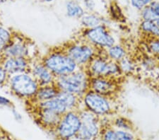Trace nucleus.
<instances>
[{"instance_id":"obj_1","label":"nucleus","mask_w":159,"mask_h":140,"mask_svg":"<svg viewBox=\"0 0 159 140\" xmlns=\"http://www.w3.org/2000/svg\"><path fill=\"white\" fill-rule=\"evenodd\" d=\"M54 84L60 91L81 96L89 90V76L86 72L77 70L66 75L55 76Z\"/></svg>"},{"instance_id":"obj_2","label":"nucleus","mask_w":159,"mask_h":140,"mask_svg":"<svg viewBox=\"0 0 159 140\" xmlns=\"http://www.w3.org/2000/svg\"><path fill=\"white\" fill-rule=\"evenodd\" d=\"M55 76L66 75L77 71L78 65L65 51L49 53L41 61Z\"/></svg>"},{"instance_id":"obj_3","label":"nucleus","mask_w":159,"mask_h":140,"mask_svg":"<svg viewBox=\"0 0 159 140\" xmlns=\"http://www.w3.org/2000/svg\"><path fill=\"white\" fill-rule=\"evenodd\" d=\"M7 84L13 93L22 98L32 99L40 87L34 77L28 73L9 76Z\"/></svg>"},{"instance_id":"obj_4","label":"nucleus","mask_w":159,"mask_h":140,"mask_svg":"<svg viewBox=\"0 0 159 140\" xmlns=\"http://www.w3.org/2000/svg\"><path fill=\"white\" fill-rule=\"evenodd\" d=\"M89 78H116L122 74L118 62L110 60L108 56L96 55L87 65L86 71Z\"/></svg>"},{"instance_id":"obj_5","label":"nucleus","mask_w":159,"mask_h":140,"mask_svg":"<svg viewBox=\"0 0 159 140\" xmlns=\"http://www.w3.org/2000/svg\"><path fill=\"white\" fill-rule=\"evenodd\" d=\"M96 48L88 43H73L66 47L65 52L78 66L87 65L96 55Z\"/></svg>"},{"instance_id":"obj_6","label":"nucleus","mask_w":159,"mask_h":140,"mask_svg":"<svg viewBox=\"0 0 159 140\" xmlns=\"http://www.w3.org/2000/svg\"><path fill=\"white\" fill-rule=\"evenodd\" d=\"M84 103L86 110L96 115H104L111 111V106L107 97L91 90L84 95Z\"/></svg>"},{"instance_id":"obj_7","label":"nucleus","mask_w":159,"mask_h":140,"mask_svg":"<svg viewBox=\"0 0 159 140\" xmlns=\"http://www.w3.org/2000/svg\"><path fill=\"white\" fill-rule=\"evenodd\" d=\"M79 114L74 111H69L61 117L57 125V132L61 138L69 139L76 135L81 127Z\"/></svg>"},{"instance_id":"obj_8","label":"nucleus","mask_w":159,"mask_h":140,"mask_svg":"<svg viewBox=\"0 0 159 140\" xmlns=\"http://www.w3.org/2000/svg\"><path fill=\"white\" fill-rule=\"evenodd\" d=\"M84 37L89 43L96 47L109 48L115 42L114 38L102 25L85 30Z\"/></svg>"},{"instance_id":"obj_9","label":"nucleus","mask_w":159,"mask_h":140,"mask_svg":"<svg viewBox=\"0 0 159 140\" xmlns=\"http://www.w3.org/2000/svg\"><path fill=\"white\" fill-rule=\"evenodd\" d=\"M81 119V127L76 133L79 139L82 140H90L96 137L98 133L97 125L96 115L89 111H83L79 114Z\"/></svg>"},{"instance_id":"obj_10","label":"nucleus","mask_w":159,"mask_h":140,"mask_svg":"<svg viewBox=\"0 0 159 140\" xmlns=\"http://www.w3.org/2000/svg\"><path fill=\"white\" fill-rule=\"evenodd\" d=\"M89 88L93 92L107 97L116 93L118 85L115 81V78L92 77L89 78Z\"/></svg>"},{"instance_id":"obj_11","label":"nucleus","mask_w":159,"mask_h":140,"mask_svg":"<svg viewBox=\"0 0 159 140\" xmlns=\"http://www.w3.org/2000/svg\"><path fill=\"white\" fill-rule=\"evenodd\" d=\"M4 57H25L29 59V43L23 37L13 36L11 43L2 52Z\"/></svg>"},{"instance_id":"obj_12","label":"nucleus","mask_w":159,"mask_h":140,"mask_svg":"<svg viewBox=\"0 0 159 140\" xmlns=\"http://www.w3.org/2000/svg\"><path fill=\"white\" fill-rule=\"evenodd\" d=\"M1 65L9 76L19 73H28L30 71V59L25 57H4Z\"/></svg>"},{"instance_id":"obj_13","label":"nucleus","mask_w":159,"mask_h":140,"mask_svg":"<svg viewBox=\"0 0 159 140\" xmlns=\"http://www.w3.org/2000/svg\"><path fill=\"white\" fill-rule=\"evenodd\" d=\"M30 72L36 80L39 86L53 84L55 81V76L42 62L31 63Z\"/></svg>"},{"instance_id":"obj_14","label":"nucleus","mask_w":159,"mask_h":140,"mask_svg":"<svg viewBox=\"0 0 159 140\" xmlns=\"http://www.w3.org/2000/svg\"><path fill=\"white\" fill-rule=\"evenodd\" d=\"M37 104L38 108L55 112L61 115H63L64 114L69 111L65 104L57 97L48 101L39 102V103H37Z\"/></svg>"},{"instance_id":"obj_15","label":"nucleus","mask_w":159,"mask_h":140,"mask_svg":"<svg viewBox=\"0 0 159 140\" xmlns=\"http://www.w3.org/2000/svg\"><path fill=\"white\" fill-rule=\"evenodd\" d=\"M59 91L60 90L56 87L54 84L51 85L40 86L37 93L31 99V101L39 103V102L50 100L57 96Z\"/></svg>"},{"instance_id":"obj_16","label":"nucleus","mask_w":159,"mask_h":140,"mask_svg":"<svg viewBox=\"0 0 159 140\" xmlns=\"http://www.w3.org/2000/svg\"><path fill=\"white\" fill-rule=\"evenodd\" d=\"M38 110L40 120L45 125L52 127L58 125V124L60 123L62 115L50 111L43 110V109L40 108H38Z\"/></svg>"},{"instance_id":"obj_17","label":"nucleus","mask_w":159,"mask_h":140,"mask_svg":"<svg viewBox=\"0 0 159 140\" xmlns=\"http://www.w3.org/2000/svg\"><path fill=\"white\" fill-rule=\"evenodd\" d=\"M56 97L65 104L68 111H73L79 106V96L74 93L60 91Z\"/></svg>"},{"instance_id":"obj_18","label":"nucleus","mask_w":159,"mask_h":140,"mask_svg":"<svg viewBox=\"0 0 159 140\" xmlns=\"http://www.w3.org/2000/svg\"><path fill=\"white\" fill-rule=\"evenodd\" d=\"M107 55L110 60L118 62L125 57L126 52L122 46L114 45L108 48Z\"/></svg>"},{"instance_id":"obj_19","label":"nucleus","mask_w":159,"mask_h":140,"mask_svg":"<svg viewBox=\"0 0 159 140\" xmlns=\"http://www.w3.org/2000/svg\"><path fill=\"white\" fill-rule=\"evenodd\" d=\"M141 29L142 31L145 34L159 38V28L153 21H143L141 24Z\"/></svg>"},{"instance_id":"obj_20","label":"nucleus","mask_w":159,"mask_h":140,"mask_svg":"<svg viewBox=\"0 0 159 140\" xmlns=\"http://www.w3.org/2000/svg\"><path fill=\"white\" fill-rule=\"evenodd\" d=\"M13 35L4 27L0 26V52H2L11 43Z\"/></svg>"},{"instance_id":"obj_21","label":"nucleus","mask_w":159,"mask_h":140,"mask_svg":"<svg viewBox=\"0 0 159 140\" xmlns=\"http://www.w3.org/2000/svg\"><path fill=\"white\" fill-rule=\"evenodd\" d=\"M67 15L70 17H81L84 16V10L74 2H70L66 4Z\"/></svg>"},{"instance_id":"obj_22","label":"nucleus","mask_w":159,"mask_h":140,"mask_svg":"<svg viewBox=\"0 0 159 140\" xmlns=\"http://www.w3.org/2000/svg\"><path fill=\"white\" fill-rule=\"evenodd\" d=\"M81 23L84 26L87 27L88 29H93V28L101 25V21L96 16L89 15V16H86L82 18Z\"/></svg>"},{"instance_id":"obj_23","label":"nucleus","mask_w":159,"mask_h":140,"mask_svg":"<svg viewBox=\"0 0 159 140\" xmlns=\"http://www.w3.org/2000/svg\"><path fill=\"white\" fill-rule=\"evenodd\" d=\"M118 64L122 73H130L133 72L134 70V67L133 63L131 62L129 60H128L127 58H126V57L123 58V59L122 60H120V62H118Z\"/></svg>"},{"instance_id":"obj_24","label":"nucleus","mask_w":159,"mask_h":140,"mask_svg":"<svg viewBox=\"0 0 159 140\" xmlns=\"http://www.w3.org/2000/svg\"><path fill=\"white\" fill-rule=\"evenodd\" d=\"M142 16L144 21H154L156 19H159V15L151 7L143 9Z\"/></svg>"},{"instance_id":"obj_25","label":"nucleus","mask_w":159,"mask_h":140,"mask_svg":"<svg viewBox=\"0 0 159 140\" xmlns=\"http://www.w3.org/2000/svg\"><path fill=\"white\" fill-rule=\"evenodd\" d=\"M116 140H134V137L127 132L116 131Z\"/></svg>"},{"instance_id":"obj_26","label":"nucleus","mask_w":159,"mask_h":140,"mask_svg":"<svg viewBox=\"0 0 159 140\" xmlns=\"http://www.w3.org/2000/svg\"><path fill=\"white\" fill-rule=\"evenodd\" d=\"M148 48L153 54L159 55V40H153L148 44Z\"/></svg>"},{"instance_id":"obj_27","label":"nucleus","mask_w":159,"mask_h":140,"mask_svg":"<svg viewBox=\"0 0 159 140\" xmlns=\"http://www.w3.org/2000/svg\"><path fill=\"white\" fill-rule=\"evenodd\" d=\"M9 78V75L7 73L6 71L1 64H0V86L4 85L7 83V80Z\"/></svg>"},{"instance_id":"obj_28","label":"nucleus","mask_w":159,"mask_h":140,"mask_svg":"<svg viewBox=\"0 0 159 140\" xmlns=\"http://www.w3.org/2000/svg\"><path fill=\"white\" fill-rule=\"evenodd\" d=\"M115 124L118 127H121V128H125V129H129V124H128V121L124 118H118L115 121Z\"/></svg>"},{"instance_id":"obj_29","label":"nucleus","mask_w":159,"mask_h":140,"mask_svg":"<svg viewBox=\"0 0 159 140\" xmlns=\"http://www.w3.org/2000/svg\"><path fill=\"white\" fill-rule=\"evenodd\" d=\"M104 140H116L115 132L112 130L107 131L104 134Z\"/></svg>"},{"instance_id":"obj_30","label":"nucleus","mask_w":159,"mask_h":140,"mask_svg":"<svg viewBox=\"0 0 159 140\" xmlns=\"http://www.w3.org/2000/svg\"><path fill=\"white\" fill-rule=\"evenodd\" d=\"M0 106H11V102L4 96H0Z\"/></svg>"},{"instance_id":"obj_31","label":"nucleus","mask_w":159,"mask_h":140,"mask_svg":"<svg viewBox=\"0 0 159 140\" xmlns=\"http://www.w3.org/2000/svg\"><path fill=\"white\" fill-rule=\"evenodd\" d=\"M131 2H132L133 6L138 9H142L145 6L142 0H131Z\"/></svg>"},{"instance_id":"obj_32","label":"nucleus","mask_w":159,"mask_h":140,"mask_svg":"<svg viewBox=\"0 0 159 140\" xmlns=\"http://www.w3.org/2000/svg\"><path fill=\"white\" fill-rule=\"evenodd\" d=\"M12 113L14 115V117L15 118V119L17 121H21L22 120V117L20 115V114L17 111H16V109L15 108H12Z\"/></svg>"},{"instance_id":"obj_33","label":"nucleus","mask_w":159,"mask_h":140,"mask_svg":"<svg viewBox=\"0 0 159 140\" xmlns=\"http://www.w3.org/2000/svg\"><path fill=\"white\" fill-rule=\"evenodd\" d=\"M85 4L87 8H89V9H93L95 4L93 0H85Z\"/></svg>"},{"instance_id":"obj_34","label":"nucleus","mask_w":159,"mask_h":140,"mask_svg":"<svg viewBox=\"0 0 159 140\" xmlns=\"http://www.w3.org/2000/svg\"><path fill=\"white\" fill-rule=\"evenodd\" d=\"M151 7L159 15V3H157V2H153V3L151 4Z\"/></svg>"},{"instance_id":"obj_35","label":"nucleus","mask_w":159,"mask_h":140,"mask_svg":"<svg viewBox=\"0 0 159 140\" xmlns=\"http://www.w3.org/2000/svg\"><path fill=\"white\" fill-rule=\"evenodd\" d=\"M142 1L143 3L144 4V5H146V4H147L149 3V2H151V0H142Z\"/></svg>"},{"instance_id":"obj_36","label":"nucleus","mask_w":159,"mask_h":140,"mask_svg":"<svg viewBox=\"0 0 159 140\" xmlns=\"http://www.w3.org/2000/svg\"><path fill=\"white\" fill-rule=\"evenodd\" d=\"M4 58V55H3V54H2V52H0V64H1L2 61L3 60Z\"/></svg>"},{"instance_id":"obj_37","label":"nucleus","mask_w":159,"mask_h":140,"mask_svg":"<svg viewBox=\"0 0 159 140\" xmlns=\"http://www.w3.org/2000/svg\"><path fill=\"white\" fill-rule=\"evenodd\" d=\"M153 22H154L155 23V24H156V25H157V26L159 28V19H156V21H153Z\"/></svg>"},{"instance_id":"obj_38","label":"nucleus","mask_w":159,"mask_h":140,"mask_svg":"<svg viewBox=\"0 0 159 140\" xmlns=\"http://www.w3.org/2000/svg\"><path fill=\"white\" fill-rule=\"evenodd\" d=\"M43 1H45V2H51V1H52V0H43Z\"/></svg>"},{"instance_id":"obj_39","label":"nucleus","mask_w":159,"mask_h":140,"mask_svg":"<svg viewBox=\"0 0 159 140\" xmlns=\"http://www.w3.org/2000/svg\"><path fill=\"white\" fill-rule=\"evenodd\" d=\"M6 1V0H0V3H2V2H4Z\"/></svg>"},{"instance_id":"obj_40","label":"nucleus","mask_w":159,"mask_h":140,"mask_svg":"<svg viewBox=\"0 0 159 140\" xmlns=\"http://www.w3.org/2000/svg\"><path fill=\"white\" fill-rule=\"evenodd\" d=\"M0 140H2V139H0Z\"/></svg>"}]
</instances>
